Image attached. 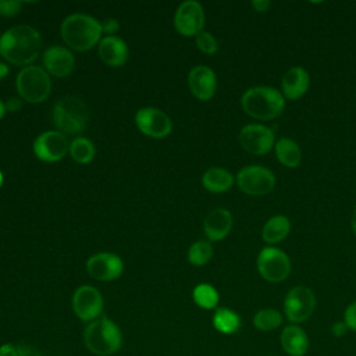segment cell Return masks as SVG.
Masks as SVG:
<instances>
[{
    "instance_id": "cell-1",
    "label": "cell",
    "mask_w": 356,
    "mask_h": 356,
    "mask_svg": "<svg viewBox=\"0 0 356 356\" xmlns=\"http://www.w3.org/2000/svg\"><path fill=\"white\" fill-rule=\"evenodd\" d=\"M40 47L42 36L29 25H15L0 36V56L15 65H31Z\"/></svg>"
},
{
    "instance_id": "cell-2",
    "label": "cell",
    "mask_w": 356,
    "mask_h": 356,
    "mask_svg": "<svg viewBox=\"0 0 356 356\" xmlns=\"http://www.w3.org/2000/svg\"><path fill=\"white\" fill-rule=\"evenodd\" d=\"M60 33L65 44L76 51H86L92 49L103 33L102 24L88 14H71L60 26Z\"/></svg>"
},
{
    "instance_id": "cell-3",
    "label": "cell",
    "mask_w": 356,
    "mask_h": 356,
    "mask_svg": "<svg viewBox=\"0 0 356 356\" xmlns=\"http://www.w3.org/2000/svg\"><path fill=\"white\" fill-rule=\"evenodd\" d=\"M241 104L243 111L250 117L267 121L282 113L285 100L273 86H253L242 95Z\"/></svg>"
},
{
    "instance_id": "cell-4",
    "label": "cell",
    "mask_w": 356,
    "mask_h": 356,
    "mask_svg": "<svg viewBox=\"0 0 356 356\" xmlns=\"http://www.w3.org/2000/svg\"><path fill=\"white\" fill-rule=\"evenodd\" d=\"M86 348L99 356L115 353L122 343V335L118 325L107 317H100L88 324L83 331Z\"/></svg>"
},
{
    "instance_id": "cell-5",
    "label": "cell",
    "mask_w": 356,
    "mask_h": 356,
    "mask_svg": "<svg viewBox=\"0 0 356 356\" xmlns=\"http://www.w3.org/2000/svg\"><path fill=\"white\" fill-rule=\"evenodd\" d=\"M89 120L86 103L76 96H64L53 107V122L61 134H79Z\"/></svg>"
},
{
    "instance_id": "cell-6",
    "label": "cell",
    "mask_w": 356,
    "mask_h": 356,
    "mask_svg": "<svg viewBox=\"0 0 356 356\" xmlns=\"http://www.w3.org/2000/svg\"><path fill=\"white\" fill-rule=\"evenodd\" d=\"M18 95L28 103H42L51 92V81L49 74L38 65L24 67L15 79Z\"/></svg>"
},
{
    "instance_id": "cell-7",
    "label": "cell",
    "mask_w": 356,
    "mask_h": 356,
    "mask_svg": "<svg viewBox=\"0 0 356 356\" xmlns=\"http://www.w3.org/2000/svg\"><path fill=\"white\" fill-rule=\"evenodd\" d=\"M316 298L310 288L298 285L293 286L285 296L284 310L291 323H303L314 312Z\"/></svg>"
},
{
    "instance_id": "cell-8",
    "label": "cell",
    "mask_w": 356,
    "mask_h": 356,
    "mask_svg": "<svg viewBox=\"0 0 356 356\" xmlns=\"http://www.w3.org/2000/svg\"><path fill=\"white\" fill-rule=\"evenodd\" d=\"M257 270L270 282H281L291 273L288 256L277 248H264L257 256Z\"/></svg>"
},
{
    "instance_id": "cell-9",
    "label": "cell",
    "mask_w": 356,
    "mask_h": 356,
    "mask_svg": "<svg viewBox=\"0 0 356 356\" xmlns=\"http://www.w3.org/2000/svg\"><path fill=\"white\" fill-rule=\"evenodd\" d=\"M238 186L242 192L248 195H266L275 184L274 174L261 165H248L243 167L236 175Z\"/></svg>"
},
{
    "instance_id": "cell-10",
    "label": "cell",
    "mask_w": 356,
    "mask_h": 356,
    "mask_svg": "<svg viewBox=\"0 0 356 356\" xmlns=\"http://www.w3.org/2000/svg\"><path fill=\"white\" fill-rule=\"evenodd\" d=\"M135 124L143 135L154 139L168 136L172 129L171 118L156 107H143L138 110L135 114Z\"/></svg>"
},
{
    "instance_id": "cell-11",
    "label": "cell",
    "mask_w": 356,
    "mask_h": 356,
    "mask_svg": "<svg viewBox=\"0 0 356 356\" xmlns=\"http://www.w3.org/2000/svg\"><path fill=\"white\" fill-rule=\"evenodd\" d=\"M70 150V143L60 131H44L33 142L35 156L46 163L61 160Z\"/></svg>"
},
{
    "instance_id": "cell-12",
    "label": "cell",
    "mask_w": 356,
    "mask_h": 356,
    "mask_svg": "<svg viewBox=\"0 0 356 356\" xmlns=\"http://www.w3.org/2000/svg\"><path fill=\"white\" fill-rule=\"evenodd\" d=\"M204 11L195 0L184 1L178 6L174 15V26L182 36H196L203 31Z\"/></svg>"
},
{
    "instance_id": "cell-13",
    "label": "cell",
    "mask_w": 356,
    "mask_h": 356,
    "mask_svg": "<svg viewBox=\"0 0 356 356\" xmlns=\"http://www.w3.org/2000/svg\"><path fill=\"white\" fill-rule=\"evenodd\" d=\"M103 296L92 285H81L72 295V310L82 321H93L103 312Z\"/></svg>"
},
{
    "instance_id": "cell-14",
    "label": "cell",
    "mask_w": 356,
    "mask_h": 356,
    "mask_svg": "<svg viewBox=\"0 0 356 356\" xmlns=\"http://www.w3.org/2000/svg\"><path fill=\"white\" fill-rule=\"evenodd\" d=\"M86 270L97 281H114L122 274L124 264L120 256L110 252H100L88 259Z\"/></svg>"
},
{
    "instance_id": "cell-15",
    "label": "cell",
    "mask_w": 356,
    "mask_h": 356,
    "mask_svg": "<svg viewBox=\"0 0 356 356\" xmlns=\"http://www.w3.org/2000/svg\"><path fill=\"white\" fill-rule=\"evenodd\" d=\"M239 142L252 154H266L274 145V132L266 125L249 124L241 129Z\"/></svg>"
},
{
    "instance_id": "cell-16",
    "label": "cell",
    "mask_w": 356,
    "mask_h": 356,
    "mask_svg": "<svg viewBox=\"0 0 356 356\" xmlns=\"http://www.w3.org/2000/svg\"><path fill=\"white\" fill-rule=\"evenodd\" d=\"M188 83L192 95L206 102L211 99L216 93L217 88V78L214 71L210 67L206 65H196L189 71L188 75Z\"/></svg>"
},
{
    "instance_id": "cell-17",
    "label": "cell",
    "mask_w": 356,
    "mask_h": 356,
    "mask_svg": "<svg viewBox=\"0 0 356 356\" xmlns=\"http://www.w3.org/2000/svg\"><path fill=\"white\" fill-rule=\"evenodd\" d=\"M43 65L47 74L56 78H65L72 72L75 58L68 49L63 46H53L44 51Z\"/></svg>"
},
{
    "instance_id": "cell-18",
    "label": "cell",
    "mask_w": 356,
    "mask_h": 356,
    "mask_svg": "<svg viewBox=\"0 0 356 356\" xmlns=\"http://www.w3.org/2000/svg\"><path fill=\"white\" fill-rule=\"evenodd\" d=\"M232 228V216L227 209H214L209 211L203 222V231L210 241L224 239Z\"/></svg>"
},
{
    "instance_id": "cell-19",
    "label": "cell",
    "mask_w": 356,
    "mask_h": 356,
    "mask_svg": "<svg viewBox=\"0 0 356 356\" xmlns=\"http://www.w3.org/2000/svg\"><path fill=\"white\" fill-rule=\"evenodd\" d=\"M99 56L107 65L121 67L128 60L127 43L115 35H108L99 43Z\"/></svg>"
},
{
    "instance_id": "cell-20",
    "label": "cell",
    "mask_w": 356,
    "mask_h": 356,
    "mask_svg": "<svg viewBox=\"0 0 356 356\" xmlns=\"http://www.w3.org/2000/svg\"><path fill=\"white\" fill-rule=\"evenodd\" d=\"M310 78L305 68L293 67L289 68L282 78V92L286 99L295 100L303 96L309 88Z\"/></svg>"
},
{
    "instance_id": "cell-21",
    "label": "cell",
    "mask_w": 356,
    "mask_h": 356,
    "mask_svg": "<svg viewBox=\"0 0 356 356\" xmlns=\"http://www.w3.org/2000/svg\"><path fill=\"white\" fill-rule=\"evenodd\" d=\"M281 345L289 356H303L309 349V338L298 325H288L281 332Z\"/></svg>"
},
{
    "instance_id": "cell-22",
    "label": "cell",
    "mask_w": 356,
    "mask_h": 356,
    "mask_svg": "<svg viewBox=\"0 0 356 356\" xmlns=\"http://www.w3.org/2000/svg\"><path fill=\"white\" fill-rule=\"evenodd\" d=\"M203 186L213 193H221L228 191L234 184V177L229 171L220 168V167H211L209 168L203 177H202Z\"/></svg>"
},
{
    "instance_id": "cell-23",
    "label": "cell",
    "mask_w": 356,
    "mask_h": 356,
    "mask_svg": "<svg viewBox=\"0 0 356 356\" xmlns=\"http://www.w3.org/2000/svg\"><path fill=\"white\" fill-rule=\"evenodd\" d=\"M291 229V222L285 216L271 217L263 227V239L267 243H278L282 241Z\"/></svg>"
},
{
    "instance_id": "cell-24",
    "label": "cell",
    "mask_w": 356,
    "mask_h": 356,
    "mask_svg": "<svg viewBox=\"0 0 356 356\" xmlns=\"http://www.w3.org/2000/svg\"><path fill=\"white\" fill-rule=\"evenodd\" d=\"M275 154L281 164L286 167H296L302 160V152L295 140L289 138H281L275 143Z\"/></svg>"
},
{
    "instance_id": "cell-25",
    "label": "cell",
    "mask_w": 356,
    "mask_h": 356,
    "mask_svg": "<svg viewBox=\"0 0 356 356\" xmlns=\"http://www.w3.org/2000/svg\"><path fill=\"white\" fill-rule=\"evenodd\" d=\"M213 325L217 331L222 334H234L241 327V318L234 310L220 307L213 316Z\"/></svg>"
},
{
    "instance_id": "cell-26",
    "label": "cell",
    "mask_w": 356,
    "mask_h": 356,
    "mask_svg": "<svg viewBox=\"0 0 356 356\" xmlns=\"http://www.w3.org/2000/svg\"><path fill=\"white\" fill-rule=\"evenodd\" d=\"M70 154L71 157L79 163V164H88L93 160L95 157V145L88 139V138H75L71 143H70Z\"/></svg>"
},
{
    "instance_id": "cell-27",
    "label": "cell",
    "mask_w": 356,
    "mask_h": 356,
    "mask_svg": "<svg viewBox=\"0 0 356 356\" xmlns=\"http://www.w3.org/2000/svg\"><path fill=\"white\" fill-rule=\"evenodd\" d=\"M282 323V314L275 309H261L253 317V325L260 331H273Z\"/></svg>"
},
{
    "instance_id": "cell-28",
    "label": "cell",
    "mask_w": 356,
    "mask_h": 356,
    "mask_svg": "<svg viewBox=\"0 0 356 356\" xmlns=\"http://www.w3.org/2000/svg\"><path fill=\"white\" fill-rule=\"evenodd\" d=\"M193 300L203 309H214L218 303V292L209 284H199L193 289Z\"/></svg>"
},
{
    "instance_id": "cell-29",
    "label": "cell",
    "mask_w": 356,
    "mask_h": 356,
    "mask_svg": "<svg viewBox=\"0 0 356 356\" xmlns=\"http://www.w3.org/2000/svg\"><path fill=\"white\" fill-rule=\"evenodd\" d=\"M213 256V246L209 241H197L188 250V260L193 266H204Z\"/></svg>"
},
{
    "instance_id": "cell-30",
    "label": "cell",
    "mask_w": 356,
    "mask_h": 356,
    "mask_svg": "<svg viewBox=\"0 0 356 356\" xmlns=\"http://www.w3.org/2000/svg\"><path fill=\"white\" fill-rule=\"evenodd\" d=\"M196 46L200 51H203L204 54H214L218 50V43L216 40V38L207 32V31H202L199 35H196Z\"/></svg>"
},
{
    "instance_id": "cell-31",
    "label": "cell",
    "mask_w": 356,
    "mask_h": 356,
    "mask_svg": "<svg viewBox=\"0 0 356 356\" xmlns=\"http://www.w3.org/2000/svg\"><path fill=\"white\" fill-rule=\"evenodd\" d=\"M22 7L21 1L17 0H0V17H13L19 13Z\"/></svg>"
},
{
    "instance_id": "cell-32",
    "label": "cell",
    "mask_w": 356,
    "mask_h": 356,
    "mask_svg": "<svg viewBox=\"0 0 356 356\" xmlns=\"http://www.w3.org/2000/svg\"><path fill=\"white\" fill-rule=\"evenodd\" d=\"M343 321L349 330L356 331V300L346 307L343 314Z\"/></svg>"
},
{
    "instance_id": "cell-33",
    "label": "cell",
    "mask_w": 356,
    "mask_h": 356,
    "mask_svg": "<svg viewBox=\"0 0 356 356\" xmlns=\"http://www.w3.org/2000/svg\"><path fill=\"white\" fill-rule=\"evenodd\" d=\"M100 24H102V31L106 32V33H110V36H111V33H115L120 28V24L115 18H106Z\"/></svg>"
},
{
    "instance_id": "cell-34",
    "label": "cell",
    "mask_w": 356,
    "mask_h": 356,
    "mask_svg": "<svg viewBox=\"0 0 356 356\" xmlns=\"http://www.w3.org/2000/svg\"><path fill=\"white\" fill-rule=\"evenodd\" d=\"M22 107V100L18 97H11L6 102V110L7 111H18Z\"/></svg>"
},
{
    "instance_id": "cell-35",
    "label": "cell",
    "mask_w": 356,
    "mask_h": 356,
    "mask_svg": "<svg viewBox=\"0 0 356 356\" xmlns=\"http://www.w3.org/2000/svg\"><path fill=\"white\" fill-rule=\"evenodd\" d=\"M252 6H253V8H254L256 11L264 13V11H267V10L270 8L271 1H268V0H253V1H252Z\"/></svg>"
},
{
    "instance_id": "cell-36",
    "label": "cell",
    "mask_w": 356,
    "mask_h": 356,
    "mask_svg": "<svg viewBox=\"0 0 356 356\" xmlns=\"http://www.w3.org/2000/svg\"><path fill=\"white\" fill-rule=\"evenodd\" d=\"M346 330H348V325L345 324V321H338V323H335V324L332 325V332H334L337 337L343 335V334L346 332Z\"/></svg>"
},
{
    "instance_id": "cell-37",
    "label": "cell",
    "mask_w": 356,
    "mask_h": 356,
    "mask_svg": "<svg viewBox=\"0 0 356 356\" xmlns=\"http://www.w3.org/2000/svg\"><path fill=\"white\" fill-rule=\"evenodd\" d=\"M8 74V67L3 61H0V79H3Z\"/></svg>"
},
{
    "instance_id": "cell-38",
    "label": "cell",
    "mask_w": 356,
    "mask_h": 356,
    "mask_svg": "<svg viewBox=\"0 0 356 356\" xmlns=\"http://www.w3.org/2000/svg\"><path fill=\"white\" fill-rule=\"evenodd\" d=\"M4 114H6V104L0 99V120L4 117Z\"/></svg>"
},
{
    "instance_id": "cell-39",
    "label": "cell",
    "mask_w": 356,
    "mask_h": 356,
    "mask_svg": "<svg viewBox=\"0 0 356 356\" xmlns=\"http://www.w3.org/2000/svg\"><path fill=\"white\" fill-rule=\"evenodd\" d=\"M352 229H353V232L356 235V209H355L353 216H352Z\"/></svg>"
},
{
    "instance_id": "cell-40",
    "label": "cell",
    "mask_w": 356,
    "mask_h": 356,
    "mask_svg": "<svg viewBox=\"0 0 356 356\" xmlns=\"http://www.w3.org/2000/svg\"><path fill=\"white\" fill-rule=\"evenodd\" d=\"M1 185H3V174L0 171V188H1Z\"/></svg>"
}]
</instances>
